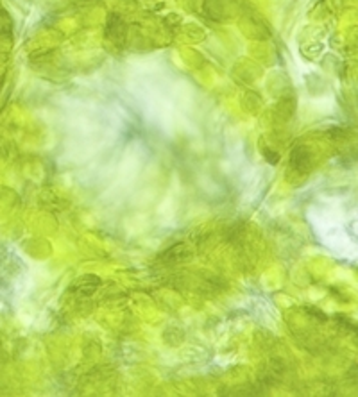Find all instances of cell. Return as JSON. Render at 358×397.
<instances>
[{
    "label": "cell",
    "mask_w": 358,
    "mask_h": 397,
    "mask_svg": "<svg viewBox=\"0 0 358 397\" xmlns=\"http://www.w3.org/2000/svg\"><path fill=\"white\" fill-rule=\"evenodd\" d=\"M98 285H100V279H98V277H95V275H83V277L75 281L70 288L81 295H90L97 290Z\"/></svg>",
    "instance_id": "cell-1"
}]
</instances>
